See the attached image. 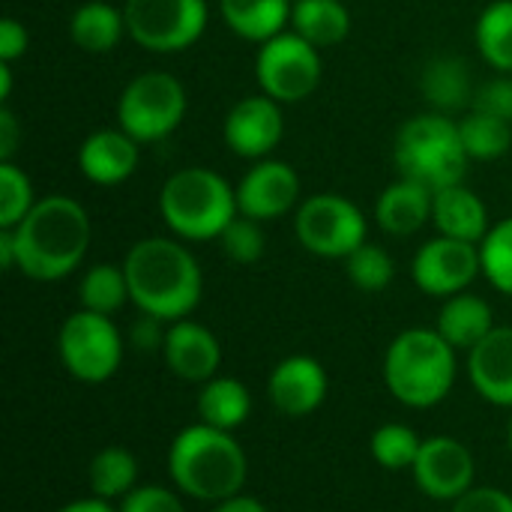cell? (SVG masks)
I'll list each match as a JSON object with an SVG mask.
<instances>
[{
  "mask_svg": "<svg viewBox=\"0 0 512 512\" xmlns=\"http://www.w3.org/2000/svg\"><path fill=\"white\" fill-rule=\"evenodd\" d=\"M477 48L483 54V60L498 69L501 75L512 72V0H495L489 3L480 18H477V30H474Z\"/></svg>",
  "mask_w": 512,
  "mask_h": 512,
  "instance_id": "29",
  "label": "cell"
},
{
  "mask_svg": "<svg viewBox=\"0 0 512 512\" xmlns=\"http://www.w3.org/2000/svg\"><path fill=\"white\" fill-rule=\"evenodd\" d=\"M237 210L258 222H273L294 210L300 198V177L288 162L279 159H258L243 180L234 186Z\"/></svg>",
  "mask_w": 512,
  "mask_h": 512,
  "instance_id": "15",
  "label": "cell"
},
{
  "mask_svg": "<svg viewBox=\"0 0 512 512\" xmlns=\"http://www.w3.org/2000/svg\"><path fill=\"white\" fill-rule=\"evenodd\" d=\"M294 0H219L222 21L249 42H267L291 24Z\"/></svg>",
  "mask_w": 512,
  "mask_h": 512,
  "instance_id": "24",
  "label": "cell"
},
{
  "mask_svg": "<svg viewBox=\"0 0 512 512\" xmlns=\"http://www.w3.org/2000/svg\"><path fill=\"white\" fill-rule=\"evenodd\" d=\"M471 108L486 111V114H492V117H498V120L512 123V75H498V78L486 81V84L474 93Z\"/></svg>",
  "mask_w": 512,
  "mask_h": 512,
  "instance_id": "38",
  "label": "cell"
},
{
  "mask_svg": "<svg viewBox=\"0 0 512 512\" xmlns=\"http://www.w3.org/2000/svg\"><path fill=\"white\" fill-rule=\"evenodd\" d=\"M210 512H270V510H267L258 498H252V495L240 492V495H234V498H225V501L213 504V510Z\"/></svg>",
  "mask_w": 512,
  "mask_h": 512,
  "instance_id": "43",
  "label": "cell"
},
{
  "mask_svg": "<svg viewBox=\"0 0 512 512\" xmlns=\"http://www.w3.org/2000/svg\"><path fill=\"white\" fill-rule=\"evenodd\" d=\"M57 512H117V507L111 501H102V498L90 495V498H78V501L63 504Z\"/></svg>",
  "mask_w": 512,
  "mask_h": 512,
  "instance_id": "44",
  "label": "cell"
},
{
  "mask_svg": "<svg viewBox=\"0 0 512 512\" xmlns=\"http://www.w3.org/2000/svg\"><path fill=\"white\" fill-rule=\"evenodd\" d=\"M33 204L30 177L15 162H0V228H15Z\"/></svg>",
  "mask_w": 512,
  "mask_h": 512,
  "instance_id": "35",
  "label": "cell"
},
{
  "mask_svg": "<svg viewBox=\"0 0 512 512\" xmlns=\"http://www.w3.org/2000/svg\"><path fill=\"white\" fill-rule=\"evenodd\" d=\"M420 90L438 114H450L474 102L471 69L462 57H435L420 75Z\"/></svg>",
  "mask_w": 512,
  "mask_h": 512,
  "instance_id": "26",
  "label": "cell"
},
{
  "mask_svg": "<svg viewBox=\"0 0 512 512\" xmlns=\"http://www.w3.org/2000/svg\"><path fill=\"white\" fill-rule=\"evenodd\" d=\"M423 438L405 423H384L372 432L369 450L384 471H411L420 456Z\"/></svg>",
  "mask_w": 512,
  "mask_h": 512,
  "instance_id": "32",
  "label": "cell"
},
{
  "mask_svg": "<svg viewBox=\"0 0 512 512\" xmlns=\"http://www.w3.org/2000/svg\"><path fill=\"white\" fill-rule=\"evenodd\" d=\"M126 33L147 51L177 54L195 45L207 27V0H126Z\"/></svg>",
  "mask_w": 512,
  "mask_h": 512,
  "instance_id": "9",
  "label": "cell"
},
{
  "mask_svg": "<svg viewBox=\"0 0 512 512\" xmlns=\"http://www.w3.org/2000/svg\"><path fill=\"white\" fill-rule=\"evenodd\" d=\"M393 159L399 177L417 180L432 192L462 183L471 162L459 123L438 111H426L402 123L396 132Z\"/></svg>",
  "mask_w": 512,
  "mask_h": 512,
  "instance_id": "6",
  "label": "cell"
},
{
  "mask_svg": "<svg viewBox=\"0 0 512 512\" xmlns=\"http://www.w3.org/2000/svg\"><path fill=\"white\" fill-rule=\"evenodd\" d=\"M459 132H462V144L468 150V159H480V162L501 159L512 144L510 123L498 120L486 111H477V108H471L459 120Z\"/></svg>",
  "mask_w": 512,
  "mask_h": 512,
  "instance_id": "31",
  "label": "cell"
},
{
  "mask_svg": "<svg viewBox=\"0 0 512 512\" xmlns=\"http://www.w3.org/2000/svg\"><path fill=\"white\" fill-rule=\"evenodd\" d=\"M483 273L480 246L453 240V237H435L423 243L414 255L411 276L414 285L429 297H453L471 288V282Z\"/></svg>",
  "mask_w": 512,
  "mask_h": 512,
  "instance_id": "13",
  "label": "cell"
},
{
  "mask_svg": "<svg viewBox=\"0 0 512 512\" xmlns=\"http://www.w3.org/2000/svg\"><path fill=\"white\" fill-rule=\"evenodd\" d=\"M471 387L495 408H512V327H495L468 351Z\"/></svg>",
  "mask_w": 512,
  "mask_h": 512,
  "instance_id": "19",
  "label": "cell"
},
{
  "mask_svg": "<svg viewBox=\"0 0 512 512\" xmlns=\"http://www.w3.org/2000/svg\"><path fill=\"white\" fill-rule=\"evenodd\" d=\"M507 441H510V450H512V417H510V426H507Z\"/></svg>",
  "mask_w": 512,
  "mask_h": 512,
  "instance_id": "47",
  "label": "cell"
},
{
  "mask_svg": "<svg viewBox=\"0 0 512 512\" xmlns=\"http://www.w3.org/2000/svg\"><path fill=\"white\" fill-rule=\"evenodd\" d=\"M15 240V270L33 282L66 279L90 249V216L69 195H48L9 228Z\"/></svg>",
  "mask_w": 512,
  "mask_h": 512,
  "instance_id": "2",
  "label": "cell"
},
{
  "mask_svg": "<svg viewBox=\"0 0 512 512\" xmlns=\"http://www.w3.org/2000/svg\"><path fill=\"white\" fill-rule=\"evenodd\" d=\"M186 117V90L171 72L135 75L117 102V123L138 144L168 138Z\"/></svg>",
  "mask_w": 512,
  "mask_h": 512,
  "instance_id": "8",
  "label": "cell"
},
{
  "mask_svg": "<svg viewBox=\"0 0 512 512\" xmlns=\"http://www.w3.org/2000/svg\"><path fill=\"white\" fill-rule=\"evenodd\" d=\"M87 486L102 501H123L138 486V459L120 444L102 447L87 465Z\"/></svg>",
  "mask_w": 512,
  "mask_h": 512,
  "instance_id": "28",
  "label": "cell"
},
{
  "mask_svg": "<svg viewBox=\"0 0 512 512\" xmlns=\"http://www.w3.org/2000/svg\"><path fill=\"white\" fill-rule=\"evenodd\" d=\"M198 423H207L222 432H237L252 414V393L243 381L231 375H216L201 384L198 393Z\"/></svg>",
  "mask_w": 512,
  "mask_h": 512,
  "instance_id": "23",
  "label": "cell"
},
{
  "mask_svg": "<svg viewBox=\"0 0 512 512\" xmlns=\"http://www.w3.org/2000/svg\"><path fill=\"white\" fill-rule=\"evenodd\" d=\"M294 231L306 252L345 261L354 249L366 243V216L351 198L318 192L297 207Z\"/></svg>",
  "mask_w": 512,
  "mask_h": 512,
  "instance_id": "10",
  "label": "cell"
},
{
  "mask_svg": "<svg viewBox=\"0 0 512 512\" xmlns=\"http://www.w3.org/2000/svg\"><path fill=\"white\" fill-rule=\"evenodd\" d=\"M168 474L180 495L219 504L243 492L249 480V459L234 432L192 423L180 429L168 447Z\"/></svg>",
  "mask_w": 512,
  "mask_h": 512,
  "instance_id": "3",
  "label": "cell"
},
{
  "mask_svg": "<svg viewBox=\"0 0 512 512\" xmlns=\"http://www.w3.org/2000/svg\"><path fill=\"white\" fill-rule=\"evenodd\" d=\"M222 135H225V144L231 153L252 159V162L267 159L285 135L282 102L270 99L267 93L240 99L228 111Z\"/></svg>",
  "mask_w": 512,
  "mask_h": 512,
  "instance_id": "14",
  "label": "cell"
},
{
  "mask_svg": "<svg viewBox=\"0 0 512 512\" xmlns=\"http://www.w3.org/2000/svg\"><path fill=\"white\" fill-rule=\"evenodd\" d=\"M321 69L324 66L318 48L294 30H282L279 36L261 42L255 57V78L261 93L282 105L312 96L321 81Z\"/></svg>",
  "mask_w": 512,
  "mask_h": 512,
  "instance_id": "11",
  "label": "cell"
},
{
  "mask_svg": "<svg viewBox=\"0 0 512 512\" xmlns=\"http://www.w3.org/2000/svg\"><path fill=\"white\" fill-rule=\"evenodd\" d=\"M480 261L489 285L512 297V216L489 228L486 240L480 243Z\"/></svg>",
  "mask_w": 512,
  "mask_h": 512,
  "instance_id": "34",
  "label": "cell"
},
{
  "mask_svg": "<svg viewBox=\"0 0 512 512\" xmlns=\"http://www.w3.org/2000/svg\"><path fill=\"white\" fill-rule=\"evenodd\" d=\"M117 512H186L180 492L159 486V483H147V486H135L123 501Z\"/></svg>",
  "mask_w": 512,
  "mask_h": 512,
  "instance_id": "37",
  "label": "cell"
},
{
  "mask_svg": "<svg viewBox=\"0 0 512 512\" xmlns=\"http://www.w3.org/2000/svg\"><path fill=\"white\" fill-rule=\"evenodd\" d=\"M417 489L432 498L453 504L465 492L477 486V462L468 444H462L453 435H432L423 438L420 456L411 468Z\"/></svg>",
  "mask_w": 512,
  "mask_h": 512,
  "instance_id": "12",
  "label": "cell"
},
{
  "mask_svg": "<svg viewBox=\"0 0 512 512\" xmlns=\"http://www.w3.org/2000/svg\"><path fill=\"white\" fill-rule=\"evenodd\" d=\"M18 147V120L9 108H0V162H12Z\"/></svg>",
  "mask_w": 512,
  "mask_h": 512,
  "instance_id": "42",
  "label": "cell"
},
{
  "mask_svg": "<svg viewBox=\"0 0 512 512\" xmlns=\"http://www.w3.org/2000/svg\"><path fill=\"white\" fill-rule=\"evenodd\" d=\"M165 333H168L165 321H159V318H153V315H141V318L132 324V345H135L138 351H162Z\"/></svg>",
  "mask_w": 512,
  "mask_h": 512,
  "instance_id": "41",
  "label": "cell"
},
{
  "mask_svg": "<svg viewBox=\"0 0 512 512\" xmlns=\"http://www.w3.org/2000/svg\"><path fill=\"white\" fill-rule=\"evenodd\" d=\"M126 33V15L108 0H87L69 18L72 42L87 54H108Z\"/></svg>",
  "mask_w": 512,
  "mask_h": 512,
  "instance_id": "25",
  "label": "cell"
},
{
  "mask_svg": "<svg viewBox=\"0 0 512 512\" xmlns=\"http://www.w3.org/2000/svg\"><path fill=\"white\" fill-rule=\"evenodd\" d=\"M159 213L180 240H219L237 210L234 186L210 168L174 171L159 192Z\"/></svg>",
  "mask_w": 512,
  "mask_h": 512,
  "instance_id": "5",
  "label": "cell"
},
{
  "mask_svg": "<svg viewBox=\"0 0 512 512\" xmlns=\"http://www.w3.org/2000/svg\"><path fill=\"white\" fill-rule=\"evenodd\" d=\"M219 243H222V252L234 264H255L264 255V249H267V237H264L261 222L258 219H249L243 213H237L231 219V225L222 231Z\"/></svg>",
  "mask_w": 512,
  "mask_h": 512,
  "instance_id": "36",
  "label": "cell"
},
{
  "mask_svg": "<svg viewBox=\"0 0 512 512\" xmlns=\"http://www.w3.org/2000/svg\"><path fill=\"white\" fill-rule=\"evenodd\" d=\"M450 512H512V495L498 486H474L459 501H453Z\"/></svg>",
  "mask_w": 512,
  "mask_h": 512,
  "instance_id": "39",
  "label": "cell"
},
{
  "mask_svg": "<svg viewBox=\"0 0 512 512\" xmlns=\"http://www.w3.org/2000/svg\"><path fill=\"white\" fill-rule=\"evenodd\" d=\"M495 312L492 306L471 294V291H462V294H453L444 300L441 312H438V324L435 330L456 348V351H471L474 345H480L492 330H495Z\"/></svg>",
  "mask_w": 512,
  "mask_h": 512,
  "instance_id": "22",
  "label": "cell"
},
{
  "mask_svg": "<svg viewBox=\"0 0 512 512\" xmlns=\"http://www.w3.org/2000/svg\"><path fill=\"white\" fill-rule=\"evenodd\" d=\"M456 348L432 327L402 330L384 354V384L390 396L414 411L441 405L456 387Z\"/></svg>",
  "mask_w": 512,
  "mask_h": 512,
  "instance_id": "4",
  "label": "cell"
},
{
  "mask_svg": "<svg viewBox=\"0 0 512 512\" xmlns=\"http://www.w3.org/2000/svg\"><path fill=\"white\" fill-rule=\"evenodd\" d=\"M27 45H30V36H27L24 24L15 21V18H3L0 21V60L12 63V60L24 57Z\"/></svg>",
  "mask_w": 512,
  "mask_h": 512,
  "instance_id": "40",
  "label": "cell"
},
{
  "mask_svg": "<svg viewBox=\"0 0 512 512\" xmlns=\"http://www.w3.org/2000/svg\"><path fill=\"white\" fill-rule=\"evenodd\" d=\"M12 93V63H3L0 60V99L6 102Z\"/></svg>",
  "mask_w": 512,
  "mask_h": 512,
  "instance_id": "46",
  "label": "cell"
},
{
  "mask_svg": "<svg viewBox=\"0 0 512 512\" xmlns=\"http://www.w3.org/2000/svg\"><path fill=\"white\" fill-rule=\"evenodd\" d=\"M291 30L315 48H330L348 36L351 12L342 0H294Z\"/></svg>",
  "mask_w": 512,
  "mask_h": 512,
  "instance_id": "27",
  "label": "cell"
},
{
  "mask_svg": "<svg viewBox=\"0 0 512 512\" xmlns=\"http://www.w3.org/2000/svg\"><path fill=\"white\" fill-rule=\"evenodd\" d=\"M330 390L327 369L306 354H291L279 360L267 378V396L270 405L282 417H309L315 414Z\"/></svg>",
  "mask_w": 512,
  "mask_h": 512,
  "instance_id": "16",
  "label": "cell"
},
{
  "mask_svg": "<svg viewBox=\"0 0 512 512\" xmlns=\"http://www.w3.org/2000/svg\"><path fill=\"white\" fill-rule=\"evenodd\" d=\"M0 267L15 270V240L9 228H0Z\"/></svg>",
  "mask_w": 512,
  "mask_h": 512,
  "instance_id": "45",
  "label": "cell"
},
{
  "mask_svg": "<svg viewBox=\"0 0 512 512\" xmlns=\"http://www.w3.org/2000/svg\"><path fill=\"white\" fill-rule=\"evenodd\" d=\"M432 198L435 192L417 180L399 177L390 183L375 201V222L390 237H411L426 222H432Z\"/></svg>",
  "mask_w": 512,
  "mask_h": 512,
  "instance_id": "20",
  "label": "cell"
},
{
  "mask_svg": "<svg viewBox=\"0 0 512 512\" xmlns=\"http://www.w3.org/2000/svg\"><path fill=\"white\" fill-rule=\"evenodd\" d=\"M165 366L186 384H207L219 375L222 366V342L216 333L192 318L174 321L165 333L162 345Z\"/></svg>",
  "mask_w": 512,
  "mask_h": 512,
  "instance_id": "17",
  "label": "cell"
},
{
  "mask_svg": "<svg viewBox=\"0 0 512 512\" xmlns=\"http://www.w3.org/2000/svg\"><path fill=\"white\" fill-rule=\"evenodd\" d=\"M57 354L63 369L81 384H105L120 372L123 336L108 315L78 309L57 333Z\"/></svg>",
  "mask_w": 512,
  "mask_h": 512,
  "instance_id": "7",
  "label": "cell"
},
{
  "mask_svg": "<svg viewBox=\"0 0 512 512\" xmlns=\"http://www.w3.org/2000/svg\"><path fill=\"white\" fill-rule=\"evenodd\" d=\"M345 273H348V282L357 288V291H366V294H378L384 288L393 285L396 279V264L390 258V252L378 243H363L360 249H354L348 258H345Z\"/></svg>",
  "mask_w": 512,
  "mask_h": 512,
  "instance_id": "33",
  "label": "cell"
},
{
  "mask_svg": "<svg viewBox=\"0 0 512 512\" xmlns=\"http://www.w3.org/2000/svg\"><path fill=\"white\" fill-rule=\"evenodd\" d=\"M129 297L141 315H153L165 324L189 318L204 294V276L198 258L168 237L138 240L123 258Z\"/></svg>",
  "mask_w": 512,
  "mask_h": 512,
  "instance_id": "1",
  "label": "cell"
},
{
  "mask_svg": "<svg viewBox=\"0 0 512 512\" xmlns=\"http://www.w3.org/2000/svg\"><path fill=\"white\" fill-rule=\"evenodd\" d=\"M78 300H81V309H90V312L114 318V312H120L126 303H132L123 264L120 267L117 264H93L81 276Z\"/></svg>",
  "mask_w": 512,
  "mask_h": 512,
  "instance_id": "30",
  "label": "cell"
},
{
  "mask_svg": "<svg viewBox=\"0 0 512 512\" xmlns=\"http://www.w3.org/2000/svg\"><path fill=\"white\" fill-rule=\"evenodd\" d=\"M138 159H141V144L123 129L90 132L78 150V168L96 186H117L129 180L138 168Z\"/></svg>",
  "mask_w": 512,
  "mask_h": 512,
  "instance_id": "18",
  "label": "cell"
},
{
  "mask_svg": "<svg viewBox=\"0 0 512 512\" xmlns=\"http://www.w3.org/2000/svg\"><path fill=\"white\" fill-rule=\"evenodd\" d=\"M432 222L441 237L465 240V243H483L489 234V210L465 183L438 189L432 198Z\"/></svg>",
  "mask_w": 512,
  "mask_h": 512,
  "instance_id": "21",
  "label": "cell"
}]
</instances>
